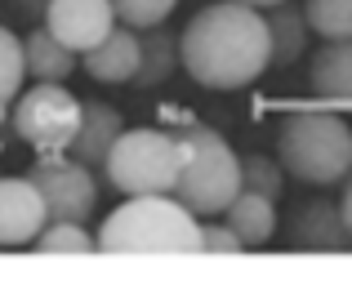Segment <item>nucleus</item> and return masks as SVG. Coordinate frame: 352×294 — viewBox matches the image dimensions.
I'll return each instance as SVG.
<instances>
[{
  "label": "nucleus",
  "mask_w": 352,
  "mask_h": 294,
  "mask_svg": "<svg viewBox=\"0 0 352 294\" xmlns=\"http://www.w3.org/2000/svg\"><path fill=\"white\" fill-rule=\"evenodd\" d=\"M183 71L201 89L232 94L245 89L272 67V36H267L263 9L241 0H214L206 5L179 36Z\"/></svg>",
  "instance_id": "1"
},
{
  "label": "nucleus",
  "mask_w": 352,
  "mask_h": 294,
  "mask_svg": "<svg viewBox=\"0 0 352 294\" xmlns=\"http://www.w3.org/2000/svg\"><path fill=\"white\" fill-rule=\"evenodd\" d=\"M103 254H201V218L170 192L125 196L98 227Z\"/></svg>",
  "instance_id": "2"
},
{
  "label": "nucleus",
  "mask_w": 352,
  "mask_h": 294,
  "mask_svg": "<svg viewBox=\"0 0 352 294\" xmlns=\"http://www.w3.org/2000/svg\"><path fill=\"white\" fill-rule=\"evenodd\" d=\"M276 161L312 188H330L352 174V125L335 112H294L276 134Z\"/></svg>",
  "instance_id": "3"
},
{
  "label": "nucleus",
  "mask_w": 352,
  "mask_h": 294,
  "mask_svg": "<svg viewBox=\"0 0 352 294\" xmlns=\"http://www.w3.org/2000/svg\"><path fill=\"white\" fill-rule=\"evenodd\" d=\"M179 139H183V170L179 183H174V196L197 218L223 214L241 192V156L232 152V143L223 134L201 121L179 130Z\"/></svg>",
  "instance_id": "4"
},
{
  "label": "nucleus",
  "mask_w": 352,
  "mask_h": 294,
  "mask_svg": "<svg viewBox=\"0 0 352 294\" xmlns=\"http://www.w3.org/2000/svg\"><path fill=\"white\" fill-rule=\"evenodd\" d=\"M103 170L120 196H156V192L174 196V183L183 170V139L170 130H156V125L125 130Z\"/></svg>",
  "instance_id": "5"
},
{
  "label": "nucleus",
  "mask_w": 352,
  "mask_h": 294,
  "mask_svg": "<svg viewBox=\"0 0 352 294\" xmlns=\"http://www.w3.org/2000/svg\"><path fill=\"white\" fill-rule=\"evenodd\" d=\"M80 103L67 85L58 80H36L32 89L23 85V94L9 107V121H14V134L32 147L36 156L45 152H72L80 130Z\"/></svg>",
  "instance_id": "6"
},
{
  "label": "nucleus",
  "mask_w": 352,
  "mask_h": 294,
  "mask_svg": "<svg viewBox=\"0 0 352 294\" xmlns=\"http://www.w3.org/2000/svg\"><path fill=\"white\" fill-rule=\"evenodd\" d=\"M27 179L36 183L45 201V214L50 218H72V223H85L98 210V183L94 170L85 161H76L72 152H45L32 161Z\"/></svg>",
  "instance_id": "7"
},
{
  "label": "nucleus",
  "mask_w": 352,
  "mask_h": 294,
  "mask_svg": "<svg viewBox=\"0 0 352 294\" xmlns=\"http://www.w3.org/2000/svg\"><path fill=\"white\" fill-rule=\"evenodd\" d=\"M45 27L67 49L89 54L112 27H120V18H116L112 0H50L45 5Z\"/></svg>",
  "instance_id": "8"
},
{
  "label": "nucleus",
  "mask_w": 352,
  "mask_h": 294,
  "mask_svg": "<svg viewBox=\"0 0 352 294\" xmlns=\"http://www.w3.org/2000/svg\"><path fill=\"white\" fill-rule=\"evenodd\" d=\"M45 223H50V214H45L36 183L27 174L0 179V245H32Z\"/></svg>",
  "instance_id": "9"
},
{
  "label": "nucleus",
  "mask_w": 352,
  "mask_h": 294,
  "mask_svg": "<svg viewBox=\"0 0 352 294\" xmlns=\"http://www.w3.org/2000/svg\"><path fill=\"white\" fill-rule=\"evenodd\" d=\"M80 67L98 85H129L138 71V32L134 27H112L89 54H80Z\"/></svg>",
  "instance_id": "10"
},
{
  "label": "nucleus",
  "mask_w": 352,
  "mask_h": 294,
  "mask_svg": "<svg viewBox=\"0 0 352 294\" xmlns=\"http://www.w3.org/2000/svg\"><path fill=\"white\" fill-rule=\"evenodd\" d=\"M120 134H125V121H120L116 107L89 103L85 98V103H80V130H76V143H72V156L85 161L89 170H103Z\"/></svg>",
  "instance_id": "11"
},
{
  "label": "nucleus",
  "mask_w": 352,
  "mask_h": 294,
  "mask_svg": "<svg viewBox=\"0 0 352 294\" xmlns=\"http://www.w3.org/2000/svg\"><path fill=\"white\" fill-rule=\"evenodd\" d=\"M183 67V54H179V36L165 32V23L143 27L138 32V71H134V85L156 89Z\"/></svg>",
  "instance_id": "12"
},
{
  "label": "nucleus",
  "mask_w": 352,
  "mask_h": 294,
  "mask_svg": "<svg viewBox=\"0 0 352 294\" xmlns=\"http://www.w3.org/2000/svg\"><path fill=\"white\" fill-rule=\"evenodd\" d=\"M223 223L241 236L245 250H258V245H267L276 236V201H267V196H258V192L241 188L236 196H232V205L223 210Z\"/></svg>",
  "instance_id": "13"
},
{
  "label": "nucleus",
  "mask_w": 352,
  "mask_h": 294,
  "mask_svg": "<svg viewBox=\"0 0 352 294\" xmlns=\"http://www.w3.org/2000/svg\"><path fill=\"white\" fill-rule=\"evenodd\" d=\"M308 85L317 89L321 98L352 103V36H344V41H326L317 54H312Z\"/></svg>",
  "instance_id": "14"
},
{
  "label": "nucleus",
  "mask_w": 352,
  "mask_h": 294,
  "mask_svg": "<svg viewBox=\"0 0 352 294\" xmlns=\"http://www.w3.org/2000/svg\"><path fill=\"white\" fill-rule=\"evenodd\" d=\"M23 54H27V76H32V80H58V85H67L72 71L80 67V54L67 49L50 27L27 32L23 36Z\"/></svg>",
  "instance_id": "15"
},
{
  "label": "nucleus",
  "mask_w": 352,
  "mask_h": 294,
  "mask_svg": "<svg viewBox=\"0 0 352 294\" xmlns=\"http://www.w3.org/2000/svg\"><path fill=\"white\" fill-rule=\"evenodd\" d=\"M294 241L303 250H348L352 232L339 214V205H326V201H308L294 218Z\"/></svg>",
  "instance_id": "16"
},
{
  "label": "nucleus",
  "mask_w": 352,
  "mask_h": 294,
  "mask_svg": "<svg viewBox=\"0 0 352 294\" xmlns=\"http://www.w3.org/2000/svg\"><path fill=\"white\" fill-rule=\"evenodd\" d=\"M267 18V36H272V67H290V63H299L303 54H308V18H303V5H290V0H281V5L263 9Z\"/></svg>",
  "instance_id": "17"
},
{
  "label": "nucleus",
  "mask_w": 352,
  "mask_h": 294,
  "mask_svg": "<svg viewBox=\"0 0 352 294\" xmlns=\"http://www.w3.org/2000/svg\"><path fill=\"white\" fill-rule=\"evenodd\" d=\"M27 85V54H23V36H14L9 27H0V121L9 116L14 98Z\"/></svg>",
  "instance_id": "18"
},
{
  "label": "nucleus",
  "mask_w": 352,
  "mask_h": 294,
  "mask_svg": "<svg viewBox=\"0 0 352 294\" xmlns=\"http://www.w3.org/2000/svg\"><path fill=\"white\" fill-rule=\"evenodd\" d=\"M36 254H94L98 236H89L85 223H72V218H50L41 227V236L32 241Z\"/></svg>",
  "instance_id": "19"
},
{
  "label": "nucleus",
  "mask_w": 352,
  "mask_h": 294,
  "mask_svg": "<svg viewBox=\"0 0 352 294\" xmlns=\"http://www.w3.org/2000/svg\"><path fill=\"white\" fill-rule=\"evenodd\" d=\"M303 18H308L312 36H321V41L352 36V0H303Z\"/></svg>",
  "instance_id": "20"
},
{
  "label": "nucleus",
  "mask_w": 352,
  "mask_h": 294,
  "mask_svg": "<svg viewBox=\"0 0 352 294\" xmlns=\"http://www.w3.org/2000/svg\"><path fill=\"white\" fill-rule=\"evenodd\" d=\"M241 188L258 192V196H267V201H281L285 165L276 161V156H245V161H241Z\"/></svg>",
  "instance_id": "21"
},
{
  "label": "nucleus",
  "mask_w": 352,
  "mask_h": 294,
  "mask_svg": "<svg viewBox=\"0 0 352 294\" xmlns=\"http://www.w3.org/2000/svg\"><path fill=\"white\" fill-rule=\"evenodd\" d=\"M174 5H179V0H112V9H116L120 27H134V32L165 23V18L174 14Z\"/></svg>",
  "instance_id": "22"
},
{
  "label": "nucleus",
  "mask_w": 352,
  "mask_h": 294,
  "mask_svg": "<svg viewBox=\"0 0 352 294\" xmlns=\"http://www.w3.org/2000/svg\"><path fill=\"white\" fill-rule=\"evenodd\" d=\"M245 245H241V236L232 232L228 223H201V254H241Z\"/></svg>",
  "instance_id": "23"
},
{
  "label": "nucleus",
  "mask_w": 352,
  "mask_h": 294,
  "mask_svg": "<svg viewBox=\"0 0 352 294\" xmlns=\"http://www.w3.org/2000/svg\"><path fill=\"white\" fill-rule=\"evenodd\" d=\"M45 5H50V0H14V9L27 14V18H45Z\"/></svg>",
  "instance_id": "24"
},
{
  "label": "nucleus",
  "mask_w": 352,
  "mask_h": 294,
  "mask_svg": "<svg viewBox=\"0 0 352 294\" xmlns=\"http://www.w3.org/2000/svg\"><path fill=\"white\" fill-rule=\"evenodd\" d=\"M339 214H344V223H348V232H352V174H348V183H344V201H339Z\"/></svg>",
  "instance_id": "25"
},
{
  "label": "nucleus",
  "mask_w": 352,
  "mask_h": 294,
  "mask_svg": "<svg viewBox=\"0 0 352 294\" xmlns=\"http://www.w3.org/2000/svg\"><path fill=\"white\" fill-rule=\"evenodd\" d=\"M241 5H254V9H272V5H281V0H241Z\"/></svg>",
  "instance_id": "26"
}]
</instances>
